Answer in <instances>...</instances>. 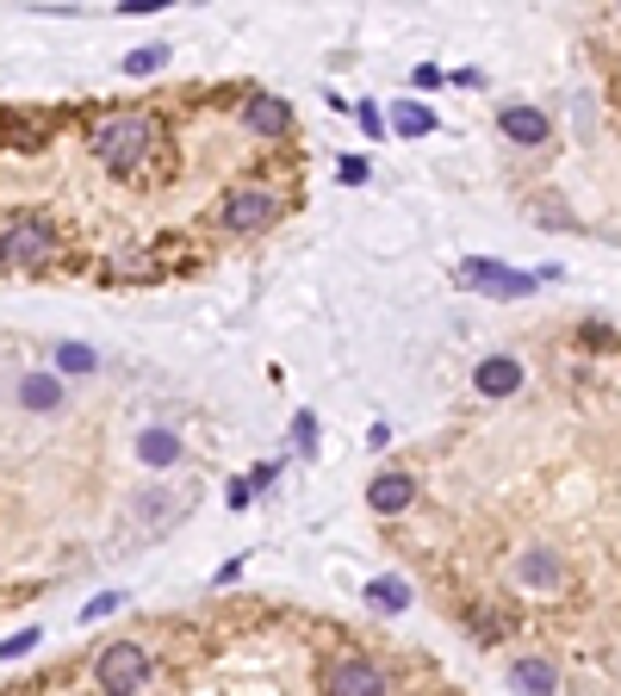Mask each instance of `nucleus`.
<instances>
[{"label":"nucleus","mask_w":621,"mask_h":696,"mask_svg":"<svg viewBox=\"0 0 621 696\" xmlns=\"http://www.w3.org/2000/svg\"><path fill=\"white\" fill-rule=\"evenodd\" d=\"M87 155L106 174H143V162L155 155V118L137 106H113L87 125Z\"/></svg>","instance_id":"nucleus-1"},{"label":"nucleus","mask_w":621,"mask_h":696,"mask_svg":"<svg viewBox=\"0 0 621 696\" xmlns=\"http://www.w3.org/2000/svg\"><path fill=\"white\" fill-rule=\"evenodd\" d=\"M0 255H7V268H50L62 255V236L50 224V212H13L0 224Z\"/></svg>","instance_id":"nucleus-2"},{"label":"nucleus","mask_w":621,"mask_h":696,"mask_svg":"<svg viewBox=\"0 0 621 696\" xmlns=\"http://www.w3.org/2000/svg\"><path fill=\"white\" fill-rule=\"evenodd\" d=\"M150 672H155V659H150L143 640H113V647L94 653V684L106 696H137L143 684H150Z\"/></svg>","instance_id":"nucleus-3"},{"label":"nucleus","mask_w":621,"mask_h":696,"mask_svg":"<svg viewBox=\"0 0 621 696\" xmlns=\"http://www.w3.org/2000/svg\"><path fill=\"white\" fill-rule=\"evenodd\" d=\"M280 206L286 199L273 194V187H231V194L218 199V231L224 236H255V231H268L273 218H280Z\"/></svg>","instance_id":"nucleus-4"},{"label":"nucleus","mask_w":621,"mask_h":696,"mask_svg":"<svg viewBox=\"0 0 621 696\" xmlns=\"http://www.w3.org/2000/svg\"><path fill=\"white\" fill-rule=\"evenodd\" d=\"M317 691L324 696H391V672L367 653H336L324 665V677H317Z\"/></svg>","instance_id":"nucleus-5"},{"label":"nucleus","mask_w":621,"mask_h":696,"mask_svg":"<svg viewBox=\"0 0 621 696\" xmlns=\"http://www.w3.org/2000/svg\"><path fill=\"white\" fill-rule=\"evenodd\" d=\"M460 287L485 292V299H528L541 280L523 274V268H504V262H491V255H466L460 262Z\"/></svg>","instance_id":"nucleus-6"},{"label":"nucleus","mask_w":621,"mask_h":696,"mask_svg":"<svg viewBox=\"0 0 621 696\" xmlns=\"http://www.w3.org/2000/svg\"><path fill=\"white\" fill-rule=\"evenodd\" d=\"M497 131H504L509 143H528V150H541L547 137H553V118H547L541 106H523V100H509V106H497Z\"/></svg>","instance_id":"nucleus-7"},{"label":"nucleus","mask_w":621,"mask_h":696,"mask_svg":"<svg viewBox=\"0 0 621 696\" xmlns=\"http://www.w3.org/2000/svg\"><path fill=\"white\" fill-rule=\"evenodd\" d=\"M472 386H479V398H516L523 392V361L516 355H485L472 368Z\"/></svg>","instance_id":"nucleus-8"},{"label":"nucleus","mask_w":621,"mask_h":696,"mask_svg":"<svg viewBox=\"0 0 621 696\" xmlns=\"http://www.w3.org/2000/svg\"><path fill=\"white\" fill-rule=\"evenodd\" d=\"M509 691H516V696H553V691H560V665L541 659V653L509 659Z\"/></svg>","instance_id":"nucleus-9"},{"label":"nucleus","mask_w":621,"mask_h":696,"mask_svg":"<svg viewBox=\"0 0 621 696\" xmlns=\"http://www.w3.org/2000/svg\"><path fill=\"white\" fill-rule=\"evenodd\" d=\"M243 125H249L255 137H286L292 131V106L280 94H249L243 100Z\"/></svg>","instance_id":"nucleus-10"},{"label":"nucleus","mask_w":621,"mask_h":696,"mask_svg":"<svg viewBox=\"0 0 621 696\" xmlns=\"http://www.w3.org/2000/svg\"><path fill=\"white\" fill-rule=\"evenodd\" d=\"M367 503L379 510V517H405L410 503H417V479H410V473H373Z\"/></svg>","instance_id":"nucleus-11"},{"label":"nucleus","mask_w":621,"mask_h":696,"mask_svg":"<svg viewBox=\"0 0 621 696\" xmlns=\"http://www.w3.org/2000/svg\"><path fill=\"white\" fill-rule=\"evenodd\" d=\"M560 579H565V560L553 547H528L523 560H516V584H528V591H553Z\"/></svg>","instance_id":"nucleus-12"},{"label":"nucleus","mask_w":621,"mask_h":696,"mask_svg":"<svg viewBox=\"0 0 621 696\" xmlns=\"http://www.w3.org/2000/svg\"><path fill=\"white\" fill-rule=\"evenodd\" d=\"M367 603L379 610V616H405L410 610V584L398 579V572H379V579H367Z\"/></svg>","instance_id":"nucleus-13"},{"label":"nucleus","mask_w":621,"mask_h":696,"mask_svg":"<svg viewBox=\"0 0 621 696\" xmlns=\"http://www.w3.org/2000/svg\"><path fill=\"white\" fill-rule=\"evenodd\" d=\"M137 461L143 466H175L180 461V436L175 429H162V424L143 429V436H137Z\"/></svg>","instance_id":"nucleus-14"},{"label":"nucleus","mask_w":621,"mask_h":696,"mask_svg":"<svg viewBox=\"0 0 621 696\" xmlns=\"http://www.w3.org/2000/svg\"><path fill=\"white\" fill-rule=\"evenodd\" d=\"M20 405L25 410H57L62 405V380L57 373H25L20 380Z\"/></svg>","instance_id":"nucleus-15"},{"label":"nucleus","mask_w":621,"mask_h":696,"mask_svg":"<svg viewBox=\"0 0 621 696\" xmlns=\"http://www.w3.org/2000/svg\"><path fill=\"white\" fill-rule=\"evenodd\" d=\"M137 517H143V529H168V522H180V498L175 491H143V498H137Z\"/></svg>","instance_id":"nucleus-16"},{"label":"nucleus","mask_w":621,"mask_h":696,"mask_svg":"<svg viewBox=\"0 0 621 696\" xmlns=\"http://www.w3.org/2000/svg\"><path fill=\"white\" fill-rule=\"evenodd\" d=\"M391 131H398V137H429V131H435V113H429L423 100H398V113H391Z\"/></svg>","instance_id":"nucleus-17"},{"label":"nucleus","mask_w":621,"mask_h":696,"mask_svg":"<svg viewBox=\"0 0 621 696\" xmlns=\"http://www.w3.org/2000/svg\"><path fill=\"white\" fill-rule=\"evenodd\" d=\"M50 355H57V373H75V380H81V373H94V368H99V355H94L87 343H57Z\"/></svg>","instance_id":"nucleus-18"},{"label":"nucleus","mask_w":621,"mask_h":696,"mask_svg":"<svg viewBox=\"0 0 621 696\" xmlns=\"http://www.w3.org/2000/svg\"><path fill=\"white\" fill-rule=\"evenodd\" d=\"M168 62V44H137L131 57H125V76H155Z\"/></svg>","instance_id":"nucleus-19"},{"label":"nucleus","mask_w":621,"mask_h":696,"mask_svg":"<svg viewBox=\"0 0 621 696\" xmlns=\"http://www.w3.org/2000/svg\"><path fill=\"white\" fill-rule=\"evenodd\" d=\"M143 255H150V250H125L113 262V274H118V280H155L162 268H155V262H143Z\"/></svg>","instance_id":"nucleus-20"},{"label":"nucleus","mask_w":621,"mask_h":696,"mask_svg":"<svg viewBox=\"0 0 621 696\" xmlns=\"http://www.w3.org/2000/svg\"><path fill=\"white\" fill-rule=\"evenodd\" d=\"M32 647H38V628H20V635H7V640H0V665H13V659H25Z\"/></svg>","instance_id":"nucleus-21"},{"label":"nucleus","mask_w":621,"mask_h":696,"mask_svg":"<svg viewBox=\"0 0 621 696\" xmlns=\"http://www.w3.org/2000/svg\"><path fill=\"white\" fill-rule=\"evenodd\" d=\"M292 448H298V454H317V417H310V410L292 417Z\"/></svg>","instance_id":"nucleus-22"},{"label":"nucleus","mask_w":621,"mask_h":696,"mask_svg":"<svg viewBox=\"0 0 621 696\" xmlns=\"http://www.w3.org/2000/svg\"><path fill=\"white\" fill-rule=\"evenodd\" d=\"M113 610H125V591H99V598L87 603V610H81V622H106Z\"/></svg>","instance_id":"nucleus-23"},{"label":"nucleus","mask_w":621,"mask_h":696,"mask_svg":"<svg viewBox=\"0 0 621 696\" xmlns=\"http://www.w3.org/2000/svg\"><path fill=\"white\" fill-rule=\"evenodd\" d=\"M354 118H361V131H367V137H386V131H391V125H386V113H379L373 100H367V106H354Z\"/></svg>","instance_id":"nucleus-24"},{"label":"nucleus","mask_w":621,"mask_h":696,"mask_svg":"<svg viewBox=\"0 0 621 696\" xmlns=\"http://www.w3.org/2000/svg\"><path fill=\"white\" fill-rule=\"evenodd\" d=\"M255 503V479H231V510H249Z\"/></svg>","instance_id":"nucleus-25"},{"label":"nucleus","mask_w":621,"mask_h":696,"mask_svg":"<svg viewBox=\"0 0 621 696\" xmlns=\"http://www.w3.org/2000/svg\"><path fill=\"white\" fill-rule=\"evenodd\" d=\"M162 7H168V0H125L118 13H131V20H150V13H162Z\"/></svg>","instance_id":"nucleus-26"},{"label":"nucleus","mask_w":621,"mask_h":696,"mask_svg":"<svg viewBox=\"0 0 621 696\" xmlns=\"http://www.w3.org/2000/svg\"><path fill=\"white\" fill-rule=\"evenodd\" d=\"M410 81H417V88H442V69H435V62H417V69H410Z\"/></svg>","instance_id":"nucleus-27"},{"label":"nucleus","mask_w":621,"mask_h":696,"mask_svg":"<svg viewBox=\"0 0 621 696\" xmlns=\"http://www.w3.org/2000/svg\"><path fill=\"white\" fill-rule=\"evenodd\" d=\"M361 181H367V162H361V155H349V162H342V187H361Z\"/></svg>","instance_id":"nucleus-28"},{"label":"nucleus","mask_w":621,"mask_h":696,"mask_svg":"<svg viewBox=\"0 0 621 696\" xmlns=\"http://www.w3.org/2000/svg\"><path fill=\"white\" fill-rule=\"evenodd\" d=\"M0 274H7V255H0Z\"/></svg>","instance_id":"nucleus-29"}]
</instances>
